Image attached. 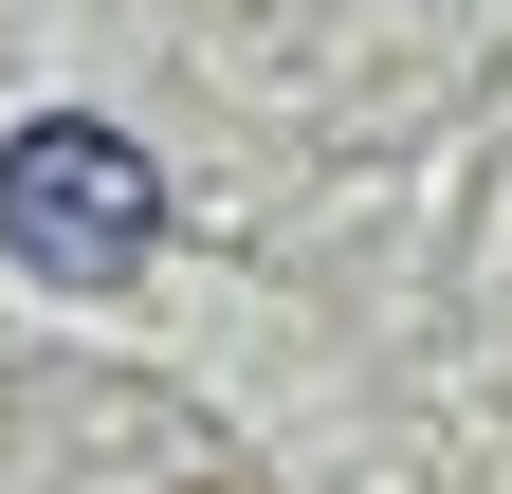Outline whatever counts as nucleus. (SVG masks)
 I'll list each match as a JSON object with an SVG mask.
<instances>
[{
  "label": "nucleus",
  "instance_id": "f257e3e1",
  "mask_svg": "<svg viewBox=\"0 0 512 494\" xmlns=\"http://www.w3.org/2000/svg\"><path fill=\"white\" fill-rule=\"evenodd\" d=\"M183 238V202H165V165L110 129V110H19L0 129V257L19 275H55V293H128Z\"/></svg>",
  "mask_w": 512,
  "mask_h": 494
}]
</instances>
